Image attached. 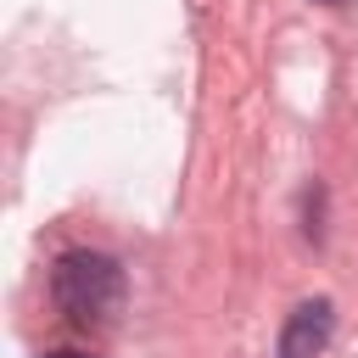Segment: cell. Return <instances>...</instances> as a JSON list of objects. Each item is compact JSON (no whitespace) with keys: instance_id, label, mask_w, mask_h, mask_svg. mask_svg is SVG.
<instances>
[{"instance_id":"cell-3","label":"cell","mask_w":358,"mask_h":358,"mask_svg":"<svg viewBox=\"0 0 358 358\" xmlns=\"http://www.w3.org/2000/svg\"><path fill=\"white\" fill-rule=\"evenodd\" d=\"M50 358H90V352H50Z\"/></svg>"},{"instance_id":"cell-1","label":"cell","mask_w":358,"mask_h":358,"mask_svg":"<svg viewBox=\"0 0 358 358\" xmlns=\"http://www.w3.org/2000/svg\"><path fill=\"white\" fill-rule=\"evenodd\" d=\"M50 296L56 308L67 313V324L78 330H106L117 313H123V268L106 257V252H62L56 268H50Z\"/></svg>"},{"instance_id":"cell-2","label":"cell","mask_w":358,"mask_h":358,"mask_svg":"<svg viewBox=\"0 0 358 358\" xmlns=\"http://www.w3.org/2000/svg\"><path fill=\"white\" fill-rule=\"evenodd\" d=\"M330 330H336V308H330V296L296 302L291 319L280 324V352H274V358H319L324 341H330Z\"/></svg>"}]
</instances>
